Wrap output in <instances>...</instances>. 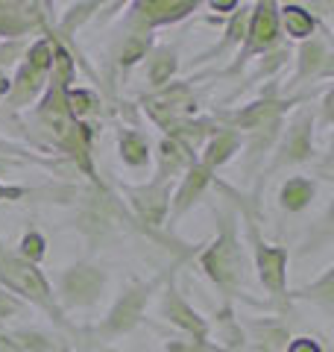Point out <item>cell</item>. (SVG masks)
I'll use <instances>...</instances> for the list:
<instances>
[{"label": "cell", "instance_id": "obj_9", "mask_svg": "<svg viewBox=\"0 0 334 352\" xmlns=\"http://www.w3.org/2000/svg\"><path fill=\"white\" fill-rule=\"evenodd\" d=\"M106 288H109V273L91 261H80L59 273L53 294H56V302H59L62 311H68V308L97 305L103 300Z\"/></svg>", "mask_w": 334, "mask_h": 352}, {"label": "cell", "instance_id": "obj_17", "mask_svg": "<svg viewBox=\"0 0 334 352\" xmlns=\"http://www.w3.org/2000/svg\"><path fill=\"white\" fill-rule=\"evenodd\" d=\"M241 147H243V138L238 135V132H232V129H226V126H220V124H217L214 135H211L205 144H203V150H199L197 162H203L208 170H214V173H217V168L229 164L232 159L238 156Z\"/></svg>", "mask_w": 334, "mask_h": 352}, {"label": "cell", "instance_id": "obj_25", "mask_svg": "<svg viewBox=\"0 0 334 352\" xmlns=\"http://www.w3.org/2000/svg\"><path fill=\"white\" fill-rule=\"evenodd\" d=\"M100 9H103V3H97V0H91V3H74V6H68V12L56 21V24H50V30L65 44H71V36H76V30H80L85 21H91Z\"/></svg>", "mask_w": 334, "mask_h": 352}, {"label": "cell", "instance_id": "obj_19", "mask_svg": "<svg viewBox=\"0 0 334 352\" xmlns=\"http://www.w3.org/2000/svg\"><path fill=\"white\" fill-rule=\"evenodd\" d=\"M317 18L308 6L302 3H278V30L282 36L293 41H308L311 36H317Z\"/></svg>", "mask_w": 334, "mask_h": 352}, {"label": "cell", "instance_id": "obj_11", "mask_svg": "<svg viewBox=\"0 0 334 352\" xmlns=\"http://www.w3.org/2000/svg\"><path fill=\"white\" fill-rule=\"evenodd\" d=\"M159 294H162L159 311H162V317L167 323L176 326L188 340H194V344H211L208 340L211 338V323L182 296L179 285H176V276L167 279Z\"/></svg>", "mask_w": 334, "mask_h": 352}, {"label": "cell", "instance_id": "obj_2", "mask_svg": "<svg viewBox=\"0 0 334 352\" xmlns=\"http://www.w3.org/2000/svg\"><path fill=\"white\" fill-rule=\"evenodd\" d=\"M197 250H199V247H188V250H182L179 256L170 261V267L159 270V273H155V276H150V279L132 282L129 288L120 294L115 302L109 305L106 317L94 326V332H97V335H103V338L129 335L132 329H135V326L144 320V311H147V305H150V300H153V294H155V291H162V285L170 279V276H176V270H179L188 258H194V252H197Z\"/></svg>", "mask_w": 334, "mask_h": 352}, {"label": "cell", "instance_id": "obj_8", "mask_svg": "<svg viewBox=\"0 0 334 352\" xmlns=\"http://www.w3.org/2000/svg\"><path fill=\"white\" fill-rule=\"evenodd\" d=\"M314 129H317V112L314 109H296V112L285 120L282 135H278L276 147L270 153V164L267 173L291 168V164H305L317 156L314 147Z\"/></svg>", "mask_w": 334, "mask_h": 352}, {"label": "cell", "instance_id": "obj_28", "mask_svg": "<svg viewBox=\"0 0 334 352\" xmlns=\"http://www.w3.org/2000/svg\"><path fill=\"white\" fill-rule=\"evenodd\" d=\"M252 332H258V338H261V349L258 352H278L282 346H287V340H291L287 326L278 323V320H255Z\"/></svg>", "mask_w": 334, "mask_h": 352}, {"label": "cell", "instance_id": "obj_31", "mask_svg": "<svg viewBox=\"0 0 334 352\" xmlns=\"http://www.w3.org/2000/svg\"><path fill=\"white\" fill-rule=\"evenodd\" d=\"M24 308H27V302H21L18 296H12L9 291L0 288V323L9 320V317H18Z\"/></svg>", "mask_w": 334, "mask_h": 352}, {"label": "cell", "instance_id": "obj_32", "mask_svg": "<svg viewBox=\"0 0 334 352\" xmlns=\"http://www.w3.org/2000/svg\"><path fill=\"white\" fill-rule=\"evenodd\" d=\"M285 352H326V349H322V344H320L317 338L299 335V338H291V340H287Z\"/></svg>", "mask_w": 334, "mask_h": 352}, {"label": "cell", "instance_id": "obj_1", "mask_svg": "<svg viewBox=\"0 0 334 352\" xmlns=\"http://www.w3.org/2000/svg\"><path fill=\"white\" fill-rule=\"evenodd\" d=\"M217 217V235L208 244H199L197 250V264L199 270L211 279L214 288L226 300L243 296V285H247V270H249V258H247V247L238 235V223L232 212H214Z\"/></svg>", "mask_w": 334, "mask_h": 352}, {"label": "cell", "instance_id": "obj_38", "mask_svg": "<svg viewBox=\"0 0 334 352\" xmlns=\"http://www.w3.org/2000/svg\"><path fill=\"white\" fill-rule=\"evenodd\" d=\"M208 352H247V349H223L217 344H208Z\"/></svg>", "mask_w": 334, "mask_h": 352}, {"label": "cell", "instance_id": "obj_36", "mask_svg": "<svg viewBox=\"0 0 334 352\" xmlns=\"http://www.w3.org/2000/svg\"><path fill=\"white\" fill-rule=\"evenodd\" d=\"M241 3H238V0H229V3H217V0H211V3H208V9H214V12H235V9H238Z\"/></svg>", "mask_w": 334, "mask_h": 352}, {"label": "cell", "instance_id": "obj_39", "mask_svg": "<svg viewBox=\"0 0 334 352\" xmlns=\"http://www.w3.org/2000/svg\"><path fill=\"white\" fill-rule=\"evenodd\" d=\"M56 352H74L68 344H62V340H59V346H56Z\"/></svg>", "mask_w": 334, "mask_h": 352}, {"label": "cell", "instance_id": "obj_5", "mask_svg": "<svg viewBox=\"0 0 334 352\" xmlns=\"http://www.w3.org/2000/svg\"><path fill=\"white\" fill-rule=\"evenodd\" d=\"M243 226H247V244H249V256L252 264L258 270V282L261 288L270 296V305L285 308L291 305V291H287V250L276 247L270 241H264L258 220H255L252 212H243Z\"/></svg>", "mask_w": 334, "mask_h": 352}, {"label": "cell", "instance_id": "obj_21", "mask_svg": "<svg viewBox=\"0 0 334 352\" xmlns=\"http://www.w3.org/2000/svg\"><path fill=\"white\" fill-rule=\"evenodd\" d=\"M176 71H179V53H176V47H170V44H159V47H153L147 53V85H150V91L173 82Z\"/></svg>", "mask_w": 334, "mask_h": 352}, {"label": "cell", "instance_id": "obj_10", "mask_svg": "<svg viewBox=\"0 0 334 352\" xmlns=\"http://www.w3.org/2000/svg\"><path fill=\"white\" fill-rule=\"evenodd\" d=\"M203 6L199 0H135L124 15V30L126 32H153L159 27H170L179 21L191 18L197 9Z\"/></svg>", "mask_w": 334, "mask_h": 352}, {"label": "cell", "instance_id": "obj_24", "mask_svg": "<svg viewBox=\"0 0 334 352\" xmlns=\"http://www.w3.org/2000/svg\"><path fill=\"white\" fill-rule=\"evenodd\" d=\"M153 50V32H124V38L115 47V62L118 68H135L141 59H147V53Z\"/></svg>", "mask_w": 334, "mask_h": 352}, {"label": "cell", "instance_id": "obj_12", "mask_svg": "<svg viewBox=\"0 0 334 352\" xmlns=\"http://www.w3.org/2000/svg\"><path fill=\"white\" fill-rule=\"evenodd\" d=\"M141 103L155 126L167 124V120H179V118H197V109H199L194 85L188 80H173L164 88H155V91L144 94Z\"/></svg>", "mask_w": 334, "mask_h": 352}, {"label": "cell", "instance_id": "obj_14", "mask_svg": "<svg viewBox=\"0 0 334 352\" xmlns=\"http://www.w3.org/2000/svg\"><path fill=\"white\" fill-rule=\"evenodd\" d=\"M124 197L138 217V223L147 229H162L167 223V212H170V182L150 179L144 185H124Z\"/></svg>", "mask_w": 334, "mask_h": 352}, {"label": "cell", "instance_id": "obj_7", "mask_svg": "<svg viewBox=\"0 0 334 352\" xmlns=\"http://www.w3.org/2000/svg\"><path fill=\"white\" fill-rule=\"evenodd\" d=\"M282 44V30H278V3L276 0H258L249 6V24L247 36L238 50V56L232 59V65L223 76H238L255 56H267L270 50H276Z\"/></svg>", "mask_w": 334, "mask_h": 352}, {"label": "cell", "instance_id": "obj_4", "mask_svg": "<svg viewBox=\"0 0 334 352\" xmlns=\"http://www.w3.org/2000/svg\"><path fill=\"white\" fill-rule=\"evenodd\" d=\"M53 71V32L50 27L41 32L27 47L24 59L18 62V71L12 76V85H9L6 94V109L9 112H24V109H32L38 103V97L44 94Z\"/></svg>", "mask_w": 334, "mask_h": 352}, {"label": "cell", "instance_id": "obj_34", "mask_svg": "<svg viewBox=\"0 0 334 352\" xmlns=\"http://www.w3.org/2000/svg\"><path fill=\"white\" fill-rule=\"evenodd\" d=\"M164 352H208V344H194V340H167Z\"/></svg>", "mask_w": 334, "mask_h": 352}, {"label": "cell", "instance_id": "obj_15", "mask_svg": "<svg viewBox=\"0 0 334 352\" xmlns=\"http://www.w3.org/2000/svg\"><path fill=\"white\" fill-rule=\"evenodd\" d=\"M334 74V56L329 47L326 36H311L308 41H299L296 47V74L291 80V91L302 82H317V80H331Z\"/></svg>", "mask_w": 334, "mask_h": 352}, {"label": "cell", "instance_id": "obj_6", "mask_svg": "<svg viewBox=\"0 0 334 352\" xmlns=\"http://www.w3.org/2000/svg\"><path fill=\"white\" fill-rule=\"evenodd\" d=\"M302 103V97H278L276 85L270 91H264L258 100H252L241 109H220L211 118L217 120L220 126H226L238 135H252V132H261V129H270V126H282L287 120V112Z\"/></svg>", "mask_w": 334, "mask_h": 352}, {"label": "cell", "instance_id": "obj_35", "mask_svg": "<svg viewBox=\"0 0 334 352\" xmlns=\"http://www.w3.org/2000/svg\"><path fill=\"white\" fill-rule=\"evenodd\" d=\"M331 100H334V91H331V85H326V91H322V103H320V120L322 124H331Z\"/></svg>", "mask_w": 334, "mask_h": 352}, {"label": "cell", "instance_id": "obj_30", "mask_svg": "<svg viewBox=\"0 0 334 352\" xmlns=\"http://www.w3.org/2000/svg\"><path fill=\"white\" fill-rule=\"evenodd\" d=\"M15 252L24 261H30V264H36L38 267V264L44 261V256H47V238H44L41 232H36V229H30L27 235H21Z\"/></svg>", "mask_w": 334, "mask_h": 352}, {"label": "cell", "instance_id": "obj_13", "mask_svg": "<svg viewBox=\"0 0 334 352\" xmlns=\"http://www.w3.org/2000/svg\"><path fill=\"white\" fill-rule=\"evenodd\" d=\"M50 3L30 0H0V41H30V36L50 27Z\"/></svg>", "mask_w": 334, "mask_h": 352}, {"label": "cell", "instance_id": "obj_3", "mask_svg": "<svg viewBox=\"0 0 334 352\" xmlns=\"http://www.w3.org/2000/svg\"><path fill=\"white\" fill-rule=\"evenodd\" d=\"M0 288L9 291L12 296H18L21 302L41 308V311L47 314L56 326L71 329L68 317H65V311L59 308V302H56L53 285H50L47 276L41 273V267L24 261L12 247L3 244V238H0Z\"/></svg>", "mask_w": 334, "mask_h": 352}, {"label": "cell", "instance_id": "obj_37", "mask_svg": "<svg viewBox=\"0 0 334 352\" xmlns=\"http://www.w3.org/2000/svg\"><path fill=\"white\" fill-rule=\"evenodd\" d=\"M9 85H12V76H9L6 71H0V103L6 100V94H9Z\"/></svg>", "mask_w": 334, "mask_h": 352}, {"label": "cell", "instance_id": "obj_27", "mask_svg": "<svg viewBox=\"0 0 334 352\" xmlns=\"http://www.w3.org/2000/svg\"><path fill=\"white\" fill-rule=\"evenodd\" d=\"M291 300H311V302H320L322 308H331V302H334V273H331V267L322 270L320 279L311 282L308 288L291 294Z\"/></svg>", "mask_w": 334, "mask_h": 352}, {"label": "cell", "instance_id": "obj_33", "mask_svg": "<svg viewBox=\"0 0 334 352\" xmlns=\"http://www.w3.org/2000/svg\"><path fill=\"white\" fill-rule=\"evenodd\" d=\"M24 197H32V188H27V185L0 182V203H18V200H24Z\"/></svg>", "mask_w": 334, "mask_h": 352}, {"label": "cell", "instance_id": "obj_16", "mask_svg": "<svg viewBox=\"0 0 334 352\" xmlns=\"http://www.w3.org/2000/svg\"><path fill=\"white\" fill-rule=\"evenodd\" d=\"M211 185H214V170H208L203 162H194L191 168L182 173L176 191H170V212H167L170 223H176L182 214L191 212V208L205 197V191L211 188Z\"/></svg>", "mask_w": 334, "mask_h": 352}, {"label": "cell", "instance_id": "obj_26", "mask_svg": "<svg viewBox=\"0 0 334 352\" xmlns=\"http://www.w3.org/2000/svg\"><path fill=\"white\" fill-rule=\"evenodd\" d=\"M65 103H68V112L76 120H82V124H91V115L100 112V97L97 91H88V88H68Z\"/></svg>", "mask_w": 334, "mask_h": 352}, {"label": "cell", "instance_id": "obj_23", "mask_svg": "<svg viewBox=\"0 0 334 352\" xmlns=\"http://www.w3.org/2000/svg\"><path fill=\"white\" fill-rule=\"evenodd\" d=\"M314 197H317L314 179H308V176H291V179H285L282 188H278V206L291 214H299L314 203Z\"/></svg>", "mask_w": 334, "mask_h": 352}, {"label": "cell", "instance_id": "obj_22", "mask_svg": "<svg viewBox=\"0 0 334 352\" xmlns=\"http://www.w3.org/2000/svg\"><path fill=\"white\" fill-rule=\"evenodd\" d=\"M118 156L132 170L147 168L150 159H153L150 138L144 135V132H138V129H120V135H118Z\"/></svg>", "mask_w": 334, "mask_h": 352}, {"label": "cell", "instance_id": "obj_18", "mask_svg": "<svg viewBox=\"0 0 334 352\" xmlns=\"http://www.w3.org/2000/svg\"><path fill=\"white\" fill-rule=\"evenodd\" d=\"M249 6L252 3H241L235 12L229 15L226 21V27H223V38L214 44V47H208L205 53H199L197 62L203 65V62H211V59H220V56H226L229 50H235L243 44V36H247V24H249Z\"/></svg>", "mask_w": 334, "mask_h": 352}, {"label": "cell", "instance_id": "obj_20", "mask_svg": "<svg viewBox=\"0 0 334 352\" xmlns=\"http://www.w3.org/2000/svg\"><path fill=\"white\" fill-rule=\"evenodd\" d=\"M155 159H159V164H155V176H153V179H159V182H170L173 176L185 173V170L197 162V156H191V153H188L185 147H179V144H176V141H170V138H162V141H159Z\"/></svg>", "mask_w": 334, "mask_h": 352}, {"label": "cell", "instance_id": "obj_29", "mask_svg": "<svg viewBox=\"0 0 334 352\" xmlns=\"http://www.w3.org/2000/svg\"><path fill=\"white\" fill-rule=\"evenodd\" d=\"M44 164V168H53L56 162L50 159H41V156H32V153H27L24 147H18L12 144V141H6V138H0V170H9V168H18V164Z\"/></svg>", "mask_w": 334, "mask_h": 352}]
</instances>
